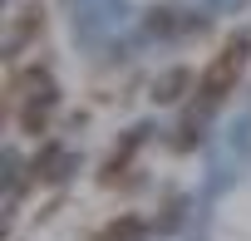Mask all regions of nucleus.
Segmentation results:
<instances>
[{"mask_svg": "<svg viewBox=\"0 0 251 241\" xmlns=\"http://www.w3.org/2000/svg\"><path fill=\"white\" fill-rule=\"evenodd\" d=\"M246 59H251V35H231V40L212 54V64L202 69V79H197V89H192V113H197V118H202V113H212V108L236 89V79H241Z\"/></svg>", "mask_w": 251, "mask_h": 241, "instance_id": "obj_1", "label": "nucleus"}, {"mask_svg": "<svg viewBox=\"0 0 251 241\" xmlns=\"http://www.w3.org/2000/svg\"><path fill=\"white\" fill-rule=\"evenodd\" d=\"M54 103H59V89H54V79H50L45 64H30V69H20L10 79V108H15L25 133H45L50 128Z\"/></svg>", "mask_w": 251, "mask_h": 241, "instance_id": "obj_2", "label": "nucleus"}, {"mask_svg": "<svg viewBox=\"0 0 251 241\" xmlns=\"http://www.w3.org/2000/svg\"><path fill=\"white\" fill-rule=\"evenodd\" d=\"M40 30H45V10L40 5H25L20 15H15V25H10V35H5V54L15 59L25 45H35L40 40Z\"/></svg>", "mask_w": 251, "mask_h": 241, "instance_id": "obj_3", "label": "nucleus"}, {"mask_svg": "<svg viewBox=\"0 0 251 241\" xmlns=\"http://www.w3.org/2000/svg\"><path fill=\"white\" fill-rule=\"evenodd\" d=\"M187 89H192V74H187V69H173V74H163V84H158V103H177Z\"/></svg>", "mask_w": 251, "mask_h": 241, "instance_id": "obj_4", "label": "nucleus"}, {"mask_svg": "<svg viewBox=\"0 0 251 241\" xmlns=\"http://www.w3.org/2000/svg\"><path fill=\"white\" fill-rule=\"evenodd\" d=\"M64 172V153L59 148H45L40 158H35V172H30V182H54Z\"/></svg>", "mask_w": 251, "mask_h": 241, "instance_id": "obj_5", "label": "nucleus"}, {"mask_svg": "<svg viewBox=\"0 0 251 241\" xmlns=\"http://www.w3.org/2000/svg\"><path fill=\"white\" fill-rule=\"evenodd\" d=\"M138 138H143V133H128V138H123V143H118V153H113V158L103 163V172H99L103 182H108V177H118L123 168H128V158H133V148H138Z\"/></svg>", "mask_w": 251, "mask_h": 241, "instance_id": "obj_6", "label": "nucleus"}, {"mask_svg": "<svg viewBox=\"0 0 251 241\" xmlns=\"http://www.w3.org/2000/svg\"><path fill=\"white\" fill-rule=\"evenodd\" d=\"M138 236H143V221H138V217H118V221L103 226L99 241H138Z\"/></svg>", "mask_w": 251, "mask_h": 241, "instance_id": "obj_7", "label": "nucleus"}]
</instances>
